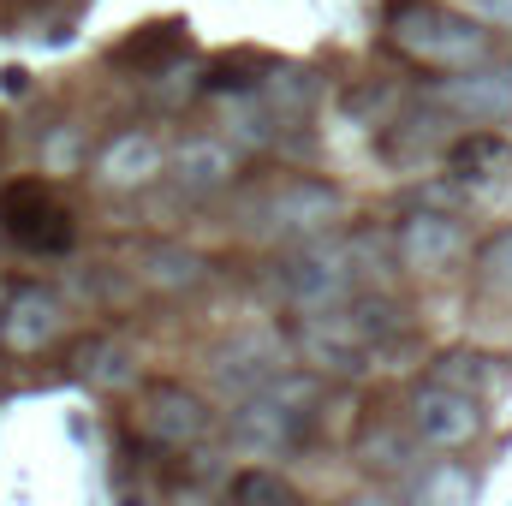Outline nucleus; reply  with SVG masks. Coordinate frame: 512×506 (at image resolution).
<instances>
[{
    "mask_svg": "<svg viewBox=\"0 0 512 506\" xmlns=\"http://www.w3.org/2000/svg\"><path fill=\"white\" fill-rule=\"evenodd\" d=\"M185 54H191V30L185 24H149L143 36H131V42L114 48V60L120 66H137V72H167Z\"/></svg>",
    "mask_w": 512,
    "mask_h": 506,
    "instance_id": "18",
    "label": "nucleus"
},
{
    "mask_svg": "<svg viewBox=\"0 0 512 506\" xmlns=\"http://www.w3.org/2000/svg\"><path fill=\"white\" fill-rule=\"evenodd\" d=\"M411 506H471V477L459 465H435L423 483H417V501Z\"/></svg>",
    "mask_w": 512,
    "mask_h": 506,
    "instance_id": "22",
    "label": "nucleus"
},
{
    "mask_svg": "<svg viewBox=\"0 0 512 506\" xmlns=\"http://www.w3.org/2000/svg\"><path fill=\"white\" fill-rule=\"evenodd\" d=\"M298 429H304V411H292V405H280L274 393H245L239 405H233V423H227V441H233V453H245V459H280V453H292L298 447Z\"/></svg>",
    "mask_w": 512,
    "mask_h": 506,
    "instance_id": "8",
    "label": "nucleus"
},
{
    "mask_svg": "<svg viewBox=\"0 0 512 506\" xmlns=\"http://www.w3.org/2000/svg\"><path fill=\"white\" fill-rule=\"evenodd\" d=\"M72 376L102 387V393H120V387L137 381V352H131L126 340H84L72 352Z\"/></svg>",
    "mask_w": 512,
    "mask_h": 506,
    "instance_id": "17",
    "label": "nucleus"
},
{
    "mask_svg": "<svg viewBox=\"0 0 512 506\" xmlns=\"http://www.w3.org/2000/svg\"><path fill=\"white\" fill-rule=\"evenodd\" d=\"M233 506H298V495H292V483L280 471L251 465V471L233 477Z\"/></svg>",
    "mask_w": 512,
    "mask_h": 506,
    "instance_id": "21",
    "label": "nucleus"
},
{
    "mask_svg": "<svg viewBox=\"0 0 512 506\" xmlns=\"http://www.w3.org/2000/svg\"><path fill=\"white\" fill-rule=\"evenodd\" d=\"M155 173H161V143H155L149 131H120V137H108L102 155H96V179H102L108 191H143Z\"/></svg>",
    "mask_w": 512,
    "mask_h": 506,
    "instance_id": "15",
    "label": "nucleus"
},
{
    "mask_svg": "<svg viewBox=\"0 0 512 506\" xmlns=\"http://www.w3.org/2000/svg\"><path fill=\"white\" fill-rule=\"evenodd\" d=\"M292 346H298V358H304L310 370H322V376H358V370L370 364V352H376L370 334L358 328V316H352L346 304L316 310V316H298Z\"/></svg>",
    "mask_w": 512,
    "mask_h": 506,
    "instance_id": "4",
    "label": "nucleus"
},
{
    "mask_svg": "<svg viewBox=\"0 0 512 506\" xmlns=\"http://www.w3.org/2000/svg\"><path fill=\"white\" fill-rule=\"evenodd\" d=\"M471 12L483 24H512V0H471Z\"/></svg>",
    "mask_w": 512,
    "mask_h": 506,
    "instance_id": "25",
    "label": "nucleus"
},
{
    "mask_svg": "<svg viewBox=\"0 0 512 506\" xmlns=\"http://www.w3.org/2000/svg\"><path fill=\"white\" fill-rule=\"evenodd\" d=\"M483 274H489L495 286H507V292H512V227L489 239V251H483Z\"/></svg>",
    "mask_w": 512,
    "mask_h": 506,
    "instance_id": "24",
    "label": "nucleus"
},
{
    "mask_svg": "<svg viewBox=\"0 0 512 506\" xmlns=\"http://www.w3.org/2000/svg\"><path fill=\"white\" fill-rule=\"evenodd\" d=\"M489 358H477V352H447L441 364H435V381L441 387H459V393H471L477 399V387H489Z\"/></svg>",
    "mask_w": 512,
    "mask_h": 506,
    "instance_id": "23",
    "label": "nucleus"
},
{
    "mask_svg": "<svg viewBox=\"0 0 512 506\" xmlns=\"http://www.w3.org/2000/svg\"><path fill=\"white\" fill-rule=\"evenodd\" d=\"M60 334H66V298L42 280H18L0 304V346L18 352V358H36Z\"/></svg>",
    "mask_w": 512,
    "mask_h": 506,
    "instance_id": "7",
    "label": "nucleus"
},
{
    "mask_svg": "<svg viewBox=\"0 0 512 506\" xmlns=\"http://www.w3.org/2000/svg\"><path fill=\"white\" fill-rule=\"evenodd\" d=\"M358 459H364L370 471H382V477H399V471H411V465H417V447H411L399 429H387V423H382V429H370V435H364Z\"/></svg>",
    "mask_w": 512,
    "mask_h": 506,
    "instance_id": "20",
    "label": "nucleus"
},
{
    "mask_svg": "<svg viewBox=\"0 0 512 506\" xmlns=\"http://www.w3.org/2000/svg\"><path fill=\"white\" fill-rule=\"evenodd\" d=\"M316 96H322V84H316V72H310V66H268V72L251 84V102L280 131L298 126V120H310Z\"/></svg>",
    "mask_w": 512,
    "mask_h": 506,
    "instance_id": "13",
    "label": "nucleus"
},
{
    "mask_svg": "<svg viewBox=\"0 0 512 506\" xmlns=\"http://www.w3.org/2000/svg\"><path fill=\"white\" fill-rule=\"evenodd\" d=\"M447 167H453V185H465L471 197L483 203H512V143L495 131H477V137H459L447 149Z\"/></svg>",
    "mask_w": 512,
    "mask_h": 506,
    "instance_id": "10",
    "label": "nucleus"
},
{
    "mask_svg": "<svg viewBox=\"0 0 512 506\" xmlns=\"http://www.w3.org/2000/svg\"><path fill=\"white\" fill-rule=\"evenodd\" d=\"M233 173H239L233 143H221V137H191V143L173 149V173H167V179H173L185 197H209V191L233 185Z\"/></svg>",
    "mask_w": 512,
    "mask_h": 506,
    "instance_id": "14",
    "label": "nucleus"
},
{
    "mask_svg": "<svg viewBox=\"0 0 512 506\" xmlns=\"http://www.w3.org/2000/svg\"><path fill=\"white\" fill-rule=\"evenodd\" d=\"M131 423H137L143 441L185 453V447H197V441L209 435V405H203V393H191V387H179V381H143Z\"/></svg>",
    "mask_w": 512,
    "mask_h": 506,
    "instance_id": "5",
    "label": "nucleus"
},
{
    "mask_svg": "<svg viewBox=\"0 0 512 506\" xmlns=\"http://www.w3.org/2000/svg\"><path fill=\"white\" fill-rule=\"evenodd\" d=\"M459 251H465V233H459V221L447 209H411L399 221V233H393V256L405 268H417V274H441Z\"/></svg>",
    "mask_w": 512,
    "mask_h": 506,
    "instance_id": "12",
    "label": "nucleus"
},
{
    "mask_svg": "<svg viewBox=\"0 0 512 506\" xmlns=\"http://www.w3.org/2000/svg\"><path fill=\"white\" fill-rule=\"evenodd\" d=\"M411 429H417L429 447H465V441L483 429V411H477L471 393L429 381V387H417V399H411Z\"/></svg>",
    "mask_w": 512,
    "mask_h": 506,
    "instance_id": "11",
    "label": "nucleus"
},
{
    "mask_svg": "<svg viewBox=\"0 0 512 506\" xmlns=\"http://www.w3.org/2000/svg\"><path fill=\"white\" fill-rule=\"evenodd\" d=\"M274 286L292 310L316 316V310H334L358 292V251L340 245V239H304L274 262Z\"/></svg>",
    "mask_w": 512,
    "mask_h": 506,
    "instance_id": "3",
    "label": "nucleus"
},
{
    "mask_svg": "<svg viewBox=\"0 0 512 506\" xmlns=\"http://www.w3.org/2000/svg\"><path fill=\"white\" fill-rule=\"evenodd\" d=\"M137 280L155 292H197L209 280V262L185 245H143L137 251Z\"/></svg>",
    "mask_w": 512,
    "mask_h": 506,
    "instance_id": "16",
    "label": "nucleus"
},
{
    "mask_svg": "<svg viewBox=\"0 0 512 506\" xmlns=\"http://www.w3.org/2000/svg\"><path fill=\"white\" fill-rule=\"evenodd\" d=\"M352 506H393V501H382V495H364V501H352Z\"/></svg>",
    "mask_w": 512,
    "mask_h": 506,
    "instance_id": "27",
    "label": "nucleus"
},
{
    "mask_svg": "<svg viewBox=\"0 0 512 506\" xmlns=\"http://www.w3.org/2000/svg\"><path fill=\"white\" fill-rule=\"evenodd\" d=\"M0 304H6V292H0Z\"/></svg>",
    "mask_w": 512,
    "mask_h": 506,
    "instance_id": "28",
    "label": "nucleus"
},
{
    "mask_svg": "<svg viewBox=\"0 0 512 506\" xmlns=\"http://www.w3.org/2000/svg\"><path fill=\"white\" fill-rule=\"evenodd\" d=\"M435 102L459 120L477 126H507L512 120V66H465L453 78H441Z\"/></svg>",
    "mask_w": 512,
    "mask_h": 506,
    "instance_id": "9",
    "label": "nucleus"
},
{
    "mask_svg": "<svg viewBox=\"0 0 512 506\" xmlns=\"http://www.w3.org/2000/svg\"><path fill=\"white\" fill-rule=\"evenodd\" d=\"M0 84H6V96H24V84H30V72H24V66H6V72H0Z\"/></svg>",
    "mask_w": 512,
    "mask_h": 506,
    "instance_id": "26",
    "label": "nucleus"
},
{
    "mask_svg": "<svg viewBox=\"0 0 512 506\" xmlns=\"http://www.w3.org/2000/svg\"><path fill=\"white\" fill-rule=\"evenodd\" d=\"M0 227L24 245V251H72V239H78V227H72V215L42 191V179H12L6 191H0Z\"/></svg>",
    "mask_w": 512,
    "mask_h": 506,
    "instance_id": "6",
    "label": "nucleus"
},
{
    "mask_svg": "<svg viewBox=\"0 0 512 506\" xmlns=\"http://www.w3.org/2000/svg\"><path fill=\"white\" fill-rule=\"evenodd\" d=\"M387 42L423 66H441V72L483 66V54H489V30L453 6H435V0H393Z\"/></svg>",
    "mask_w": 512,
    "mask_h": 506,
    "instance_id": "1",
    "label": "nucleus"
},
{
    "mask_svg": "<svg viewBox=\"0 0 512 506\" xmlns=\"http://www.w3.org/2000/svg\"><path fill=\"white\" fill-rule=\"evenodd\" d=\"M346 209V197L322 179H274L245 197V233L256 239H286V245H304V239H322L328 221Z\"/></svg>",
    "mask_w": 512,
    "mask_h": 506,
    "instance_id": "2",
    "label": "nucleus"
},
{
    "mask_svg": "<svg viewBox=\"0 0 512 506\" xmlns=\"http://www.w3.org/2000/svg\"><path fill=\"white\" fill-rule=\"evenodd\" d=\"M441 126H447L441 114H411L405 126L387 137V155H393L399 167H411L417 155H429V149H441V143H447V131H441Z\"/></svg>",
    "mask_w": 512,
    "mask_h": 506,
    "instance_id": "19",
    "label": "nucleus"
}]
</instances>
